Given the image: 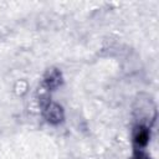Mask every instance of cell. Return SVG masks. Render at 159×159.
Wrapping results in <instances>:
<instances>
[{
	"label": "cell",
	"mask_w": 159,
	"mask_h": 159,
	"mask_svg": "<svg viewBox=\"0 0 159 159\" xmlns=\"http://www.w3.org/2000/svg\"><path fill=\"white\" fill-rule=\"evenodd\" d=\"M134 142L139 147H143V145L147 144V142H148V130H147V128H144V127L137 128L135 135H134Z\"/></svg>",
	"instance_id": "cell-1"
},
{
	"label": "cell",
	"mask_w": 159,
	"mask_h": 159,
	"mask_svg": "<svg viewBox=\"0 0 159 159\" xmlns=\"http://www.w3.org/2000/svg\"><path fill=\"white\" fill-rule=\"evenodd\" d=\"M134 159H149V158H148L145 154L139 153V154H137V155H135V158H134Z\"/></svg>",
	"instance_id": "cell-2"
}]
</instances>
